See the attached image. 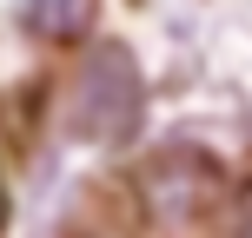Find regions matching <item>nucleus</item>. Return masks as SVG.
<instances>
[{
	"label": "nucleus",
	"instance_id": "1",
	"mask_svg": "<svg viewBox=\"0 0 252 238\" xmlns=\"http://www.w3.org/2000/svg\"><path fill=\"white\" fill-rule=\"evenodd\" d=\"M139 113H146L139 60L120 40H93L73 66V86H66V132L87 139V146H120L139 126Z\"/></svg>",
	"mask_w": 252,
	"mask_h": 238
},
{
	"label": "nucleus",
	"instance_id": "2",
	"mask_svg": "<svg viewBox=\"0 0 252 238\" xmlns=\"http://www.w3.org/2000/svg\"><path fill=\"white\" fill-rule=\"evenodd\" d=\"M133 192H139L146 225L179 232V225H199V218L219 212V199H226V172H219L213 152L173 139V146H159V152H146V159H139Z\"/></svg>",
	"mask_w": 252,
	"mask_h": 238
},
{
	"label": "nucleus",
	"instance_id": "3",
	"mask_svg": "<svg viewBox=\"0 0 252 238\" xmlns=\"http://www.w3.org/2000/svg\"><path fill=\"white\" fill-rule=\"evenodd\" d=\"M93 13H100V0H27V26L40 40H60V47L93 33Z\"/></svg>",
	"mask_w": 252,
	"mask_h": 238
},
{
	"label": "nucleus",
	"instance_id": "4",
	"mask_svg": "<svg viewBox=\"0 0 252 238\" xmlns=\"http://www.w3.org/2000/svg\"><path fill=\"white\" fill-rule=\"evenodd\" d=\"M232 238H252V179L232 192Z\"/></svg>",
	"mask_w": 252,
	"mask_h": 238
},
{
	"label": "nucleus",
	"instance_id": "5",
	"mask_svg": "<svg viewBox=\"0 0 252 238\" xmlns=\"http://www.w3.org/2000/svg\"><path fill=\"white\" fill-rule=\"evenodd\" d=\"M0 218H7V199H0Z\"/></svg>",
	"mask_w": 252,
	"mask_h": 238
}]
</instances>
